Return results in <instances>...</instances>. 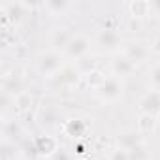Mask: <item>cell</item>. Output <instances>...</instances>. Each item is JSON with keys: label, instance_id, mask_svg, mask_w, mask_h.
Returning <instances> with one entry per match:
<instances>
[{"label": "cell", "instance_id": "2", "mask_svg": "<svg viewBox=\"0 0 160 160\" xmlns=\"http://www.w3.org/2000/svg\"><path fill=\"white\" fill-rule=\"evenodd\" d=\"M122 91H124L122 79H119L115 75H108L104 79V83L96 89V94L104 104H115L122 98Z\"/></svg>", "mask_w": 160, "mask_h": 160}, {"label": "cell", "instance_id": "6", "mask_svg": "<svg viewBox=\"0 0 160 160\" xmlns=\"http://www.w3.org/2000/svg\"><path fill=\"white\" fill-rule=\"evenodd\" d=\"M138 108L141 115H151V117H160V92L158 91H147L141 94Z\"/></svg>", "mask_w": 160, "mask_h": 160}, {"label": "cell", "instance_id": "22", "mask_svg": "<svg viewBox=\"0 0 160 160\" xmlns=\"http://www.w3.org/2000/svg\"><path fill=\"white\" fill-rule=\"evenodd\" d=\"M109 160H130V154H128V151H122V149H115V151H111L109 152V156H108Z\"/></svg>", "mask_w": 160, "mask_h": 160}, {"label": "cell", "instance_id": "7", "mask_svg": "<svg viewBox=\"0 0 160 160\" xmlns=\"http://www.w3.org/2000/svg\"><path fill=\"white\" fill-rule=\"evenodd\" d=\"M2 12H4V17L8 21H12L13 25H19L32 12V6L27 4V2H8V4L2 6Z\"/></svg>", "mask_w": 160, "mask_h": 160}, {"label": "cell", "instance_id": "3", "mask_svg": "<svg viewBox=\"0 0 160 160\" xmlns=\"http://www.w3.org/2000/svg\"><path fill=\"white\" fill-rule=\"evenodd\" d=\"M96 45L108 53H121L122 49V36L115 27H104L96 32Z\"/></svg>", "mask_w": 160, "mask_h": 160}, {"label": "cell", "instance_id": "1", "mask_svg": "<svg viewBox=\"0 0 160 160\" xmlns=\"http://www.w3.org/2000/svg\"><path fill=\"white\" fill-rule=\"evenodd\" d=\"M64 60H66L64 53H60L57 49H47L36 57V68L43 77H57L66 68Z\"/></svg>", "mask_w": 160, "mask_h": 160}, {"label": "cell", "instance_id": "14", "mask_svg": "<svg viewBox=\"0 0 160 160\" xmlns=\"http://www.w3.org/2000/svg\"><path fill=\"white\" fill-rule=\"evenodd\" d=\"M128 12H130L132 17L141 19V17H147L151 13V8H149V2H139V0H136V2L128 4Z\"/></svg>", "mask_w": 160, "mask_h": 160}, {"label": "cell", "instance_id": "19", "mask_svg": "<svg viewBox=\"0 0 160 160\" xmlns=\"http://www.w3.org/2000/svg\"><path fill=\"white\" fill-rule=\"evenodd\" d=\"M128 154H130V160H151V152L145 143H139L138 147L128 151Z\"/></svg>", "mask_w": 160, "mask_h": 160}, {"label": "cell", "instance_id": "15", "mask_svg": "<svg viewBox=\"0 0 160 160\" xmlns=\"http://www.w3.org/2000/svg\"><path fill=\"white\" fill-rule=\"evenodd\" d=\"M38 119H40V122L43 126H53L58 121V111L55 108H45V109H42V113H40Z\"/></svg>", "mask_w": 160, "mask_h": 160}, {"label": "cell", "instance_id": "18", "mask_svg": "<svg viewBox=\"0 0 160 160\" xmlns=\"http://www.w3.org/2000/svg\"><path fill=\"white\" fill-rule=\"evenodd\" d=\"M30 106H32V96L28 92H21L15 96V104H13L15 111H27Z\"/></svg>", "mask_w": 160, "mask_h": 160}, {"label": "cell", "instance_id": "11", "mask_svg": "<svg viewBox=\"0 0 160 160\" xmlns=\"http://www.w3.org/2000/svg\"><path fill=\"white\" fill-rule=\"evenodd\" d=\"M72 36L73 34H70L66 28H55L53 34H51V49H57V51L64 53L70 40H72Z\"/></svg>", "mask_w": 160, "mask_h": 160}, {"label": "cell", "instance_id": "24", "mask_svg": "<svg viewBox=\"0 0 160 160\" xmlns=\"http://www.w3.org/2000/svg\"><path fill=\"white\" fill-rule=\"evenodd\" d=\"M149 8H151V13L160 15V0H151V2H149Z\"/></svg>", "mask_w": 160, "mask_h": 160}, {"label": "cell", "instance_id": "4", "mask_svg": "<svg viewBox=\"0 0 160 160\" xmlns=\"http://www.w3.org/2000/svg\"><path fill=\"white\" fill-rule=\"evenodd\" d=\"M128 60H132L136 66L138 64H143L151 58V47L149 43L141 42V40H132V42H126L122 45V51H121Z\"/></svg>", "mask_w": 160, "mask_h": 160}, {"label": "cell", "instance_id": "17", "mask_svg": "<svg viewBox=\"0 0 160 160\" xmlns=\"http://www.w3.org/2000/svg\"><path fill=\"white\" fill-rule=\"evenodd\" d=\"M149 89L160 92V60L151 68L149 72Z\"/></svg>", "mask_w": 160, "mask_h": 160}, {"label": "cell", "instance_id": "8", "mask_svg": "<svg viewBox=\"0 0 160 160\" xmlns=\"http://www.w3.org/2000/svg\"><path fill=\"white\" fill-rule=\"evenodd\" d=\"M136 68H138V66H136L132 60H128V58H126L122 53H117V55H113V58H111V62H109L111 75H115V77H119V79L132 75V73L136 72Z\"/></svg>", "mask_w": 160, "mask_h": 160}, {"label": "cell", "instance_id": "12", "mask_svg": "<svg viewBox=\"0 0 160 160\" xmlns=\"http://www.w3.org/2000/svg\"><path fill=\"white\" fill-rule=\"evenodd\" d=\"M79 77H81V73L77 72V68L75 66H66L58 75H57V79H58V83H62V85H75L77 81H79Z\"/></svg>", "mask_w": 160, "mask_h": 160}, {"label": "cell", "instance_id": "9", "mask_svg": "<svg viewBox=\"0 0 160 160\" xmlns=\"http://www.w3.org/2000/svg\"><path fill=\"white\" fill-rule=\"evenodd\" d=\"M139 143H143V138L139 134V130L134 128H124L117 134V147L122 151H132L134 147H138Z\"/></svg>", "mask_w": 160, "mask_h": 160}, {"label": "cell", "instance_id": "23", "mask_svg": "<svg viewBox=\"0 0 160 160\" xmlns=\"http://www.w3.org/2000/svg\"><path fill=\"white\" fill-rule=\"evenodd\" d=\"M149 47H151V55L160 57V36H158V38H154V40L149 43Z\"/></svg>", "mask_w": 160, "mask_h": 160}, {"label": "cell", "instance_id": "21", "mask_svg": "<svg viewBox=\"0 0 160 160\" xmlns=\"http://www.w3.org/2000/svg\"><path fill=\"white\" fill-rule=\"evenodd\" d=\"M43 8H45L47 12H51V13H62L64 10L70 8V4H68V2H45Z\"/></svg>", "mask_w": 160, "mask_h": 160}, {"label": "cell", "instance_id": "16", "mask_svg": "<svg viewBox=\"0 0 160 160\" xmlns=\"http://www.w3.org/2000/svg\"><path fill=\"white\" fill-rule=\"evenodd\" d=\"M154 124H156V117L141 115V117H139V121H138V130H139V134L143 136V134H147V132H152Z\"/></svg>", "mask_w": 160, "mask_h": 160}, {"label": "cell", "instance_id": "13", "mask_svg": "<svg viewBox=\"0 0 160 160\" xmlns=\"http://www.w3.org/2000/svg\"><path fill=\"white\" fill-rule=\"evenodd\" d=\"M40 154H55L58 149H57V143H55V139L53 138H49V136H45V138H38L36 139V147H34Z\"/></svg>", "mask_w": 160, "mask_h": 160}, {"label": "cell", "instance_id": "10", "mask_svg": "<svg viewBox=\"0 0 160 160\" xmlns=\"http://www.w3.org/2000/svg\"><path fill=\"white\" fill-rule=\"evenodd\" d=\"M2 92L6 94H12V96H17L23 91V77L19 73H15V70L12 73H4L2 77Z\"/></svg>", "mask_w": 160, "mask_h": 160}, {"label": "cell", "instance_id": "20", "mask_svg": "<svg viewBox=\"0 0 160 160\" xmlns=\"http://www.w3.org/2000/svg\"><path fill=\"white\" fill-rule=\"evenodd\" d=\"M85 77H87V83H89V87L96 91V89H98V87L104 83V79H106L108 75H104L100 70H94V72H91V73H89V75H85Z\"/></svg>", "mask_w": 160, "mask_h": 160}, {"label": "cell", "instance_id": "5", "mask_svg": "<svg viewBox=\"0 0 160 160\" xmlns=\"http://www.w3.org/2000/svg\"><path fill=\"white\" fill-rule=\"evenodd\" d=\"M89 51H91V40L83 34H73L66 51H64V57L77 62V60L89 57Z\"/></svg>", "mask_w": 160, "mask_h": 160}]
</instances>
